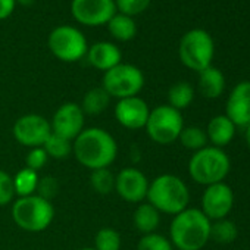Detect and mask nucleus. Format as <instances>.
<instances>
[{
    "label": "nucleus",
    "mask_w": 250,
    "mask_h": 250,
    "mask_svg": "<svg viewBox=\"0 0 250 250\" xmlns=\"http://www.w3.org/2000/svg\"><path fill=\"white\" fill-rule=\"evenodd\" d=\"M72 153L83 167L96 171L113 164L118 155V145L103 128H84L72 142Z\"/></svg>",
    "instance_id": "f257e3e1"
},
{
    "label": "nucleus",
    "mask_w": 250,
    "mask_h": 250,
    "mask_svg": "<svg viewBox=\"0 0 250 250\" xmlns=\"http://www.w3.org/2000/svg\"><path fill=\"white\" fill-rule=\"evenodd\" d=\"M212 221L197 208L177 213L169 227V240L178 250H202L210 240Z\"/></svg>",
    "instance_id": "f03ea898"
},
{
    "label": "nucleus",
    "mask_w": 250,
    "mask_h": 250,
    "mask_svg": "<svg viewBox=\"0 0 250 250\" xmlns=\"http://www.w3.org/2000/svg\"><path fill=\"white\" fill-rule=\"evenodd\" d=\"M146 199L159 210V213L175 216L188 208L190 191L187 184L180 177L174 174H162L149 183Z\"/></svg>",
    "instance_id": "7ed1b4c3"
},
{
    "label": "nucleus",
    "mask_w": 250,
    "mask_h": 250,
    "mask_svg": "<svg viewBox=\"0 0 250 250\" xmlns=\"http://www.w3.org/2000/svg\"><path fill=\"white\" fill-rule=\"evenodd\" d=\"M231 171V161L224 149L206 146L194 152L188 161V174L200 186L222 183Z\"/></svg>",
    "instance_id": "20e7f679"
},
{
    "label": "nucleus",
    "mask_w": 250,
    "mask_h": 250,
    "mask_svg": "<svg viewBox=\"0 0 250 250\" xmlns=\"http://www.w3.org/2000/svg\"><path fill=\"white\" fill-rule=\"evenodd\" d=\"M12 218L21 229L28 232H40L52 224L55 209L50 200L39 194H33L15 200L12 206Z\"/></svg>",
    "instance_id": "39448f33"
},
{
    "label": "nucleus",
    "mask_w": 250,
    "mask_h": 250,
    "mask_svg": "<svg viewBox=\"0 0 250 250\" xmlns=\"http://www.w3.org/2000/svg\"><path fill=\"white\" fill-rule=\"evenodd\" d=\"M215 55V43L212 36L203 28L187 31L178 44V56L184 66L200 72L212 65Z\"/></svg>",
    "instance_id": "423d86ee"
},
{
    "label": "nucleus",
    "mask_w": 250,
    "mask_h": 250,
    "mask_svg": "<svg viewBox=\"0 0 250 250\" xmlns=\"http://www.w3.org/2000/svg\"><path fill=\"white\" fill-rule=\"evenodd\" d=\"M145 128L152 142L168 146L178 140L184 128V119L180 110L169 104H161L150 110Z\"/></svg>",
    "instance_id": "0eeeda50"
},
{
    "label": "nucleus",
    "mask_w": 250,
    "mask_h": 250,
    "mask_svg": "<svg viewBox=\"0 0 250 250\" xmlns=\"http://www.w3.org/2000/svg\"><path fill=\"white\" fill-rule=\"evenodd\" d=\"M102 87L110 97L118 100L134 97L139 96L145 87V74L136 65L121 62L104 72Z\"/></svg>",
    "instance_id": "6e6552de"
},
{
    "label": "nucleus",
    "mask_w": 250,
    "mask_h": 250,
    "mask_svg": "<svg viewBox=\"0 0 250 250\" xmlns=\"http://www.w3.org/2000/svg\"><path fill=\"white\" fill-rule=\"evenodd\" d=\"M47 46L56 59L66 63L81 61L88 50L84 33L72 25H59L53 28L49 34Z\"/></svg>",
    "instance_id": "1a4fd4ad"
},
{
    "label": "nucleus",
    "mask_w": 250,
    "mask_h": 250,
    "mask_svg": "<svg viewBox=\"0 0 250 250\" xmlns=\"http://www.w3.org/2000/svg\"><path fill=\"white\" fill-rule=\"evenodd\" d=\"M15 140L30 149L43 147L47 137L52 134L50 122L37 113H28L17 119L12 128Z\"/></svg>",
    "instance_id": "9d476101"
},
{
    "label": "nucleus",
    "mask_w": 250,
    "mask_h": 250,
    "mask_svg": "<svg viewBox=\"0 0 250 250\" xmlns=\"http://www.w3.org/2000/svg\"><path fill=\"white\" fill-rule=\"evenodd\" d=\"M116 14L115 0H72L71 15L85 27L106 25Z\"/></svg>",
    "instance_id": "9b49d317"
},
{
    "label": "nucleus",
    "mask_w": 250,
    "mask_h": 250,
    "mask_svg": "<svg viewBox=\"0 0 250 250\" xmlns=\"http://www.w3.org/2000/svg\"><path fill=\"white\" fill-rule=\"evenodd\" d=\"M234 208V191L225 183H216L208 186L202 194L200 210L210 219L218 221L227 218Z\"/></svg>",
    "instance_id": "f8f14e48"
},
{
    "label": "nucleus",
    "mask_w": 250,
    "mask_h": 250,
    "mask_svg": "<svg viewBox=\"0 0 250 250\" xmlns=\"http://www.w3.org/2000/svg\"><path fill=\"white\" fill-rule=\"evenodd\" d=\"M84 116L81 106L77 103H65L59 106L50 122L52 133L74 142L84 130Z\"/></svg>",
    "instance_id": "ddd939ff"
},
{
    "label": "nucleus",
    "mask_w": 250,
    "mask_h": 250,
    "mask_svg": "<svg viewBox=\"0 0 250 250\" xmlns=\"http://www.w3.org/2000/svg\"><path fill=\"white\" fill-rule=\"evenodd\" d=\"M147 177L134 167L124 168L119 171L118 175H115V191L125 202L142 203L147 197Z\"/></svg>",
    "instance_id": "4468645a"
},
{
    "label": "nucleus",
    "mask_w": 250,
    "mask_h": 250,
    "mask_svg": "<svg viewBox=\"0 0 250 250\" xmlns=\"http://www.w3.org/2000/svg\"><path fill=\"white\" fill-rule=\"evenodd\" d=\"M115 118L124 128L142 130L146 127V122L150 113L149 104L139 96L121 99L115 104Z\"/></svg>",
    "instance_id": "2eb2a0df"
},
{
    "label": "nucleus",
    "mask_w": 250,
    "mask_h": 250,
    "mask_svg": "<svg viewBox=\"0 0 250 250\" xmlns=\"http://www.w3.org/2000/svg\"><path fill=\"white\" fill-rule=\"evenodd\" d=\"M225 115L235 127L246 128L250 124V81L235 84L225 103Z\"/></svg>",
    "instance_id": "dca6fc26"
},
{
    "label": "nucleus",
    "mask_w": 250,
    "mask_h": 250,
    "mask_svg": "<svg viewBox=\"0 0 250 250\" xmlns=\"http://www.w3.org/2000/svg\"><path fill=\"white\" fill-rule=\"evenodd\" d=\"M85 58L93 68L103 72L112 69L113 66L122 62L121 49L115 43L109 42H97L93 46H90Z\"/></svg>",
    "instance_id": "f3484780"
},
{
    "label": "nucleus",
    "mask_w": 250,
    "mask_h": 250,
    "mask_svg": "<svg viewBox=\"0 0 250 250\" xmlns=\"http://www.w3.org/2000/svg\"><path fill=\"white\" fill-rule=\"evenodd\" d=\"M235 130H237V127L232 124V121L224 113V115L213 116L209 121L205 131L208 136V142H210L212 146L222 149L234 140Z\"/></svg>",
    "instance_id": "a211bd4d"
},
{
    "label": "nucleus",
    "mask_w": 250,
    "mask_h": 250,
    "mask_svg": "<svg viewBox=\"0 0 250 250\" xmlns=\"http://www.w3.org/2000/svg\"><path fill=\"white\" fill-rule=\"evenodd\" d=\"M197 88L200 94L206 99H218L225 90V77L221 69L215 66H208L199 72Z\"/></svg>",
    "instance_id": "6ab92c4d"
},
{
    "label": "nucleus",
    "mask_w": 250,
    "mask_h": 250,
    "mask_svg": "<svg viewBox=\"0 0 250 250\" xmlns=\"http://www.w3.org/2000/svg\"><path fill=\"white\" fill-rule=\"evenodd\" d=\"M134 227L139 232L150 234L155 232L161 224V213L156 208H153L149 202L147 203H139V206L134 210L133 215Z\"/></svg>",
    "instance_id": "aec40b11"
},
{
    "label": "nucleus",
    "mask_w": 250,
    "mask_h": 250,
    "mask_svg": "<svg viewBox=\"0 0 250 250\" xmlns=\"http://www.w3.org/2000/svg\"><path fill=\"white\" fill-rule=\"evenodd\" d=\"M106 25H107L110 36L118 42H130L137 34L136 21L131 17L119 14V12H116Z\"/></svg>",
    "instance_id": "412c9836"
},
{
    "label": "nucleus",
    "mask_w": 250,
    "mask_h": 250,
    "mask_svg": "<svg viewBox=\"0 0 250 250\" xmlns=\"http://www.w3.org/2000/svg\"><path fill=\"white\" fill-rule=\"evenodd\" d=\"M194 100V88L187 81L175 83L168 90V104L177 110L187 109Z\"/></svg>",
    "instance_id": "4be33fe9"
},
{
    "label": "nucleus",
    "mask_w": 250,
    "mask_h": 250,
    "mask_svg": "<svg viewBox=\"0 0 250 250\" xmlns=\"http://www.w3.org/2000/svg\"><path fill=\"white\" fill-rule=\"evenodd\" d=\"M110 102V96L104 91L103 87H94L91 90H88L81 102V109L84 112V115H99L102 112L106 110V107L109 106Z\"/></svg>",
    "instance_id": "5701e85b"
},
{
    "label": "nucleus",
    "mask_w": 250,
    "mask_h": 250,
    "mask_svg": "<svg viewBox=\"0 0 250 250\" xmlns=\"http://www.w3.org/2000/svg\"><path fill=\"white\" fill-rule=\"evenodd\" d=\"M39 172L30 169V168H22L21 171L17 172V175L14 177V188H15V194L20 197H27V196H33L37 191L39 187Z\"/></svg>",
    "instance_id": "b1692460"
},
{
    "label": "nucleus",
    "mask_w": 250,
    "mask_h": 250,
    "mask_svg": "<svg viewBox=\"0 0 250 250\" xmlns=\"http://www.w3.org/2000/svg\"><path fill=\"white\" fill-rule=\"evenodd\" d=\"M238 237V228L234 221L224 218L210 224V240L219 244H229Z\"/></svg>",
    "instance_id": "393cba45"
},
{
    "label": "nucleus",
    "mask_w": 250,
    "mask_h": 250,
    "mask_svg": "<svg viewBox=\"0 0 250 250\" xmlns=\"http://www.w3.org/2000/svg\"><path fill=\"white\" fill-rule=\"evenodd\" d=\"M178 140L183 145V147L193 150V152H197L208 146L206 131L202 130L200 127H194V125H191V127H184Z\"/></svg>",
    "instance_id": "a878e982"
},
{
    "label": "nucleus",
    "mask_w": 250,
    "mask_h": 250,
    "mask_svg": "<svg viewBox=\"0 0 250 250\" xmlns=\"http://www.w3.org/2000/svg\"><path fill=\"white\" fill-rule=\"evenodd\" d=\"M43 149L46 150V153H47L49 158H53V159H66L72 153V142L52 133L47 137V140L44 142Z\"/></svg>",
    "instance_id": "bb28decb"
},
{
    "label": "nucleus",
    "mask_w": 250,
    "mask_h": 250,
    "mask_svg": "<svg viewBox=\"0 0 250 250\" xmlns=\"http://www.w3.org/2000/svg\"><path fill=\"white\" fill-rule=\"evenodd\" d=\"M90 184L96 193L109 194V193L115 191V175L107 168L91 171Z\"/></svg>",
    "instance_id": "cd10ccee"
},
{
    "label": "nucleus",
    "mask_w": 250,
    "mask_h": 250,
    "mask_svg": "<svg viewBox=\"0 0 250 250\" xmlns=\"http://www.w3.org/2000/svg\"><path fill=\"white\" fill-rule=\"evenodd\" d=\"M94 249L96 250H119L121 234L110 227L100 228L94 237Z\"/></svg>",
    "instance_id": "c85d7f7f"
},
{
    "label": "nucleus",
    "mask_w": 250,
    "mask_h": 250,
    "mask_svg": "<svg viewBox=\"0 0 250 250\" xmlns=\"http://www.w3.org/2000/svg\"><path fill=\"white\" fill-rule=\"evenodd\" d=\"M137 250H174V246L171 240L167 238L165 235L158 232H150V234H145L139 240Z\"/></svg>",
    "instance_id": "c756f323"
},
{
    "label": "nucleus",
    "mask_w": 250,
    "mask_h": 250,
    "mask_svg": "<svg viewBox=\"0 0 250 250\" xmlns=\"http://www.w3.org/2000/svg\"><path fill=\"white\" fill-rule=\"evenodd\" d=\"M152 3V0H115L116 12L128 15V17H136L143 14Z\"/></svg>",
    "instance_id": "7c9ffc66"
},
{
    "label": "nucleus",
    "mask_w": 250,
    "mask_h": 250,
    "mask_svg": "<svg viewBox=\"0 0 250 250\" xmlns=\"http://www.w3.org/2000/svg\"><path fill=\"white\" fill-rule=\"evenodd\" d=\"M15 196L17 194L14 188V177L0 169V206L9 205Z\"/></svg>",
    "instance_id": "2f4dec72"
},
{
    "label": "nucleus",
    "mask_w": 250,
    "mask_h": 250,
    "mask_svg": "<svg viewBox=\"0 0 250 250\" xmlns=\"http://www.w3.org/2000/svg\"><path fill=\"white\" fill-rule=\"evenodd\" d=\"M47 161H49V156H47L46 150L43 147H34L28 152L25 162H27V168L39 172L47 164Z\"/></svg>",
    "instance_id": "473e14b6"
},
{
    "label": "nucleus",
    "mask_w": 250,
    "mask_h": 250,
    "mask_svg": "<svg viewBox=\"0 0 250 250\" xmlns=\"http://www.w3.org/2000/svg\"><path fill=\"white\" fill-rule=\"evenodd\" d=\"M37 190H39V193H37L39 196L50 200L56 194V191H58V183L53 180V177H44L43 180L39 181Z\"/></svg>",
    "instance_id": "72a5a7b5"
},
{
    "label": "nucleus",
    "mask_w": 250,
    "mask_h": 250,
    "mask_svg": "<svg viewBox=\"0 0 250 250\" xmlns=\"http://www.w3.org/2000/svg\"><path fill=\"white\" fill-rule=\"evenodd\" d=\"M17 8V0H0V21L8 20Z\"/></svg>",
    "instance_id": "f704fd0d"
},
{
    "label": "nucleus",
    "mask_w": 250,
    "mask_h": 250,
    "mask_svg": "<svg viewBox=\"0 0 250 250\" xmlns=\"http://www.w3.org/2000/svg\"><path fill=\"white\" fill-rule=\"evenodd\" d=\"M36 0H17V5H21V6H25V8H30L34 5Z\"/></svg>",
    "instance_id": "c9c22d12"
},
{
    "label": "nucleus",
    "mask_w": 250,
    "mask_h": 250,
    "mask_svg": "<svg viewBox=\"0 0 250 250\" xmlns=\"http://www.w3.org/2000/svg\"><path fill=\"white\" fill-rule=\"evenodd\" d=\"M246 143H247V146H249V149H250V124L246 127Z\"/></svg>",
    "instance_id": "e433bc0d"
},
{
    "label": "nucleus",
    "mask_w": 250,
    "mask_h": 250,
    "mask_svg": "<svg viewBox=\"0 0 250 250\" xmlns=\"http://www.w3.org/2000/svg\"><path fill=\"white\" fill-rule=\"evenodd\" d=\"M80 250H96L94 247H84V249H80Z\"/></svg>",
    "instance_id": "4c0bfd02"
}]
</instances>
